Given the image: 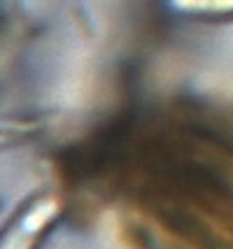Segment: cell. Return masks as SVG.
I'll use <instances>...</instances> for the list:
<instances>
[{"label":"cell","mask_w":233,"mask_h":249,"mask_svg":"<svg viewBox=\"0 0 233 249\" xmlns=\"http://www.w3.org/2000/svg\"><path fill=\"white\" fill-rule=\"evenodd\" d=\"M52 203H31L23 210V214H19L0 235V249H35L52 224Z\"/></svg>","instance_id":"6da1fadb"}]
</instances>
